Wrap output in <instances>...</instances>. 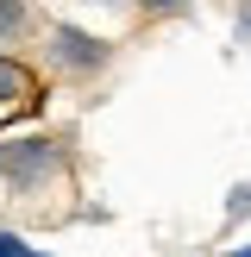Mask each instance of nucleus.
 Instances as JSON below:
<instances>
[{
    "mask_svg": "<svg viewBox=\"0 0 251 257\" xmlns=\"http://www.w3.org/2000/svg\"><path fill=\"white\" fill-rule=\"evenodd\" d=\"M44 63L57 75H69V82H94L113 63V44L82 32V25H69V19H57V25H44Z\"/></svg>",
    "mask_w": 251,
    "mask_h": 257,
    "instance_id": "1",
    "label": "nucleus"
},
{
    "mask_svg": "<svg viewBox=\"0 0 251 257\" xmlns=\"http://www.w3.org/2000/svg\"><path fill=\"white\" fill-rule=\"evenodd\" d=\"M63 163H69L63 138H13V145H0V176H7L19 195H32L50 176H63Z\"/></svg>",
    "mask_w": 251,
    "mask_h": 257,
    "instance_id": "2",
    "label": "nucleus"
},
{
    "mask_svg": "<svg viewBox=\"0 0 251 257\" xmlns=\"http://www.w3.org/2000/svg\"><path fill=\"white\" fill-rule=\"evenodd\" d=\"M44 100V82H38V69L25 57H13V50H0V107H38Z\"/></svg>",
    "mask_w": 251,
    "mask_h": 257,
    "instance_id": "3",
    "label": "nucleus"
},
{
    "mask_svg": "<svg viewBox=\"0 0 251 257\" xmlns=\"http://www.w3.org/2000/svg\"><path fill=\"white\" fill-rule=\"evenodd\" d=\"M25 25H32V0H0V44L25 38Z\"/></svg>",
    "mask_w": 251,
    "mask_h": 257,
    "instance_id": "4",
    "label": "nucleus"
},
{
    "mask_svg": "<svg viewBox=\"0 0 251 257\" xmlns=\"http://www.w3.org/2000/svg\"><path fill=\"white\" fill-rule=\"evenodd\" d=\"M138 13L145 19H176V13H188V0H138Z\"/></svg>",
    "mask_w": 251,
    "mask_h": 257,
    "instance_id": "5",
    "label": "nucleus"
},
{
    "mask_svg": "<svg viewBox=\"0 0 251 257\" xmlns=\"http://www.w3.org/2000/svg\"><path fill=\"white\" fill-rule=\"evenodd\" d=\"M245 213H251V182H245V188H238V195H232V201H226V226H238V220H245Z\"/></svg>",
    "mask_w": 251,
    "mask_h": 257,
    "instance_id": "6",
    "label": "nucleus"
},
{
    "mask_svg": "<svg viewBox=\"0 0 251 257\" xmlns=\"http://www.w3.org/2000/svg\"><path fill=\"white\" fill-rule=\"evenodd\" d=\"M0 257H38L32 245H25L19 232H7V226H0Z\"/></svg>",
    "mask_w": 251,
    "mask_h": 257,
    "instance_id": "7",
    "label": "nucleus"
},
{
    "mask_svg": "<svg viewBox=\"0 0 251 257\" xmlns=\"http://www.w3.org/2000/svg\"><path fill=\"white\" fill-rule=\"evenodd\" d=\"M238 38H245V44H251V7L238 13Z\"/></svg>",
    "mask_w": 251,
    "mask_h": 257,
    "instance_id": "8",
    "label": "nucleus"
},
{
    "mask_svg": "<svg viewBox=\"0 0 251 257\" xmlns=\"http://www.w3.org/2000/svg\"><path fill=\"white\" fill-rule=\"evenodd\" d=\"M232 257H251V245H245V251H232Z\"/></svg>",
    "mask_w": 251,
    "mask_h": 257,
    "instance_id": "9",
    "label": "nucleus"
}]
</instances>
